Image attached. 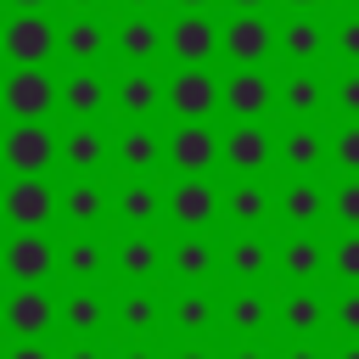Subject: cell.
I'll return each mask as SVG.
<instances>
[{
	"instance_id": "cell-20",
	"label": "cell",
	"mask_w": 359,
	"mask_h": 359,
	"mask_svg": "<svg viewBox=\"0 0 359 359\" xmlns=\"http://www.w3.org/2000/svg\"><path fill=\"white\" fill-rule=\"evenodd\" d=\"M112 67H56V123H107Z\"/></svg>"
},
{
	"instance_id": "cell-2",
	"label": "cell",
	"mask_w": 359,
	"mask_h": 359,
	"mask_svg": "<svg viewBox=\"0 0 359 359\" xmlns=\"http://www.w3.org/2000/svg\"><path fill=\"white\" fill-rule=\"evenodd\" d=\"M163 123H219V67H163Z\"/></svg>"
},
{
	"instance_id": "cell-15",
	"label": "cell",
	"mask_w": 359,
	"mask_h": 359,
	"mask_svg": "<svg viewBox=\"0 0 359 359\" xmlns=\"http://www.w3.org/2000/svg\"><path fill=\"white\" fill-rule=\"evenodd\" d=\"M219 174L224 180L275 174V129L269 123H224L219 129Z\"/></svg>"
},
{
	"instance_id": "cell-43",
	"label": "cell",
	"mask_w": 359,
	"mask_h": 359,
	"mask_svg": "<svg viewBox=\"0 0 359 359\" xmlns=\"http://www.w3.org/2000/svg\"><path fill=\"white\" fill-rule=\"evenodd\" d=\"M219 359H269V337H224Z\"/></svg>"
},
{
	"instance_id": "cell-45",
	"label": "cell",
	"mask_w": 359,
	"mask_h": 359,
	"mask_svg": "<svg viewBox=\"0 0 359 359\" xmlns=\"http://www.w3.org/2000/svg\"><path fill=\"white\" fill-rule=\"evenodd\" d=\"M269 359H325V337H309V342L280 337V342H269Z\"/></svg>"
},
{
	"instance_id": "cell-53",
	"label": "cell",
	"mask_w": 359,
	"mask_h": 359,
	"mask_svg": "<svg viewBox=\"0 0 359 359\" xmlns=\"http://www.w3.org/2000/svg\"><path fill=\"white\" fill-rule=\"evenodd\" d=\"M112 11H163V0H112Z\"/></svg>"
},
{
	"instance_id": "cell-51",
	"label": "cell",
	"mask_w": 359,
	"mask_h": 359,
	"mask_svg": "<svg viewBox=\"0 0 359 359\" xmlns=\"http://www.w3.org/2000/svg\"><path fill=\"white\" fill-rule=\"evenodd\" d=\"M6 11H56V0H0Z\"/></svg>"
},
{
	"instance_id": "cell-11",
	"label": "cell",
	"mask_w": 359,
	"mask_h": 359,
	"mask_svg": "<svg viewBox=\"0 0 359 359\" xmlns=\"http://www.w3.org/2000/svg\"><path fill=\"white\" fill-rule=\"evenodd\" d=\"M56 168H62V180L112 174V118L107 123H62L56 129Z\"/></svg>"
},
{
	"instance_id": "cell-34",
	"label": "cell",
	"mask_w": 359,
	"mask_h": 359,
	"mask_svg": "<svg viewBox=\"0 0 359 359\" xmlns=\"http://www.w3.org/2000/svg\"><path fill=\"white\" fill-rule=\"evenodd\" d=\"M219 275L230 286H264L269 280V230H230L219 241Z\"/></svg>"
},
{
	"instance_id": "cell-47",
	"label": "cell",
	"mask_w": 359,
	"mask_h": 359,
	"mask_svg": "<svg viewBox=\"0 0 359 359\" xmlns=\"http://www.w3.org/2000/svg\"><path fill=\"white\" fill-rule=\"evenodd\" d=\"M107 359H163V342H112L107 337Z\"/></svg>"
},
{
	"instance_id": "cell-42",
	"label": "cell",
	"mask_w": 359,
	"mask_h": 359,
	"mask_svg": "<svg viewBox=\"0 0 359 359\" xmlns=\"http://www.w3.org/2000/svg\"><path fill=\"white\" fill-rule=\"evenodd\" d=\"M325 337H359V286L325 292Z\"/></svg>"
},
{
	"instance_id": "cell-1",
	"label": "cell",
	"mask_w": 359,
	"mask_h": 359,
	"mask_svg": "<svg viewBox=\"0 0 359 359\" xmlns=\"http://www.w3.org/2000/svg\"><path fill=\"white\" fill-rule=\"evenodd\" d=\"M107 337L112 342H163L168 337V292L163 286H112Z\"/></svg>"
},
{
	"instance_id": "cell-5",
	"label": "cell",
	"mask_w": 359,
	"mask_h": 359,
	"mask_svg": "<svg viewBox=\"0 0 359 359\" xmlns=\"http://www.w3.org/2000/svg\"><path fill=\"white\" fill-rule=\"evenodd\" d=\"M269 123H325V67H275Z\"/></svg>"
},
{
	"instance_id": "cell-30",
	"label": "cell",
	"mask_w": 359,
	"mask_h": 359,
	"mask_svg": "<svg viewBox=\"0 0 359 359\" xmlns=\"http://www.w3.org/2000/svg\"><path fill=\"white\" fill-rule=\"evenodd\" d=\"M219 112L230 123H269V67H224Z\"/></svg>"
},
{
	"instance_id": "cell-7",
	"label": "cell",
	"mask_w": 359,
	"mask_h": 359,
	"mask_svg": "<svg viewBox=\"0 0 359 359\" xmlns=\"http://www.w3.org/2000/svg\"><path fill=\"white\" fill-rule=\"evenodd\" d=\"M0 112L6 123H56V67H6Z\"/></svg>"
},
{
	"instance_id": "cell-39",
	"label": "cell",
	"mask_w": 359,
	"mask_h": 359,
	"mask_svg": "<svg viewBox=\"0 0 359 359\" xmlns=\"http://www.w3.org/2000/svg\"><path fill=\"white\" fill-rule=\"evenodd\" d=\"M325 174L359 180V123H325Z\"/></svg>"
},
{
	"instance_id": "cell-22",
	"label": "cell",
	"mask_w": 359,
	"mask_h": 359,
	"mask_svg": "<svg viewBox=\"0 0 359 359\" xmlns=\"http://www.w3.org/2000/svg\"><path fill=\"white\" fill-rule=\"evenodd\" d=\"M0 331L17 342H56V286H11L0 297Z\"/></svg>"
},
{
	"instance_id": "cell-29",
	"label": "cell",
	"mask_w": 359,
	"mask_h": 359,
	"mask_svg": "<svg viewBox=\"0 0 359 359\" xmlns=\"http://www.w3.org/2000/svg\"><path fill=\"white\" fill-rule=\"evenodd\" d=\"M269 331H280L292 342L325 337V292L320 286H280L269 297Z\"/></svg>"
},
{
	"instance_id": "cell-35",
	"label": "cell",
	"mask_w": 359,
	"mask_h": 359,
	"mask_svg": "<svg viewBox=\"0 0 359 359\" xmlns=\"http://www.w3.org/2000/svg\"><path fill=\"white\" fill-rule=\"evenodd\" d=\"M112 230H163V180H112Z\"/></svg>"
},
{
	"instance_id": "cell-49",
	"label": "cell",
	"mask_w": 359,
	"mask_h": 359,
	"mask_svg": "<svg viewBox=\"0 0 359 359\" xmlns=\"http://www.w3.org/2000/svg\"><path fill=\"white\" fill-rule=\"evenodd\" d=\"M325 359H359V337H325Z\"/></svg>"
},
{
	"instance_id": "cell-6",
	"label": "cell",
	"mask_w": 359,
	"mask_h": 359,
	"mask_svg": "<svg viewBox=\"0 0 359 359\" xmlns=\"http://www.w3.org/2000/svg\"><path fill=\"white\" fill-rule=\"evenodd\" d=\"M219 174V123H163V180Z\"/></svg>"
},
{
	"instance_id": "cell-32",
	"label": "cell",
	"mask_w": 359,
	"mask_h": 359,
	"mask_svg": "<svg viewBox=\"0 0 359 359\" xmlns=\"http://www.w3.org/2000/svg\"><path fill=\"white\" fill-rule=\"evenodd\" d=\"M275 230H325V174L314 180H275Z\"/></svg>"
},
{
	"instance_id": "cell-36",
	"label": "cell",
	"mask_w": 359,
	"mask_h": 359,
	"mask_svg": "<svg viewBox=\"0 0 359 359\" xmlns=\"http://www.w3.org/2000/svg\"><path fill=\"white\" fill-rule=\"evenodd\" d=\"M219 331L224 337H269V292L264 286L219 292Z\"/></svg>"
},
{
	"instance_id": "cell-10",
	"label": "cell",
	"mask_w": 359,
	"mask_h": 359,
	"mask_svg": "<svg viewBox=\"0 0 359 359\" xmlns=\"http://www.w3.org/2000/svg\"><path fill=\"white\" fill-rule=\"evenodd\" d=\"M0 56L11 67H50L56 62V11H6Z\"/></svg>"
},
{
	"instance_id": "cell-12",
	"label": "cell",
	"mask_w": 359,
	"mask_h": 359,
	"mask_svg": "<svg viewBox=\"0 0 359 359\" xmlns=\"http://www.w3.org/2000/svg\"><path fill=\"white\" fill-rule=\"evenodd\" d=\"M163 17L168 11H112V67H168Z\"/></svg>"
},
{
	"instance_id": "cell-17",
	"label": "cell",
	"mask_w": 359,
	"mask_h": 359,
	"mask_svg": "<svg viewBox=\"0 0 359 359\" xmlns=\"http://www.w3.org/2000/svg\"><path fill=\"white\" fill-rule=\"evenodd\" d=\"M163 230H112V286H163Z\"/></svg>"
},
{
	"instance_id": "cell-33",
	"label": "cell",
	"mask_w": 359,
	"mask_h": 359,
	"mask_svg": "<svg viewBox=\"0 0 359 359\" xmlns=\"http://www.w3.org/2000/svg\"><path fill=\"white\" fill-rule=\"evenodd\" d=\"M185 337L219 342V292L213 286H168V337L163 342H185Z\"/></svg>"
},
{
	"instance_id": "cell-40",
	"label": "cell",
	"mask_w": 359,
	"mask_h": 359,
	"mask_svg": "<svg viewBox=\"0 0 359 359\" xmlns=\"http://www.w3.org/2000/svg\"><path fill=\"white\" fill-rule=\"evenodd\" d=\"M325 275L337 286H359V230H325Z\"/></svg>"
},
{
	"instance_id": "cell-50",
	"label": "cell",
	"mask_w": 359,
	"mask_h": 359,
	"mask_svg": "<svg viewBox=\"0 0 359 359\" xmlns=\"http://www.w3.org/2000/svg\"><path fill=\"white\" fill-rule=\"evenodd\" d=\"M62 11H112V0H56Z\"/></svg>"
},
{
	"instance_id": "cell-48",
	"label": "cell",
	"mask_w": 359,
	"mask_h": 359,
	"mask_svg": "<svg viewBox=\"0 0 359 359\" xmlns=\"http://www.w3.org/2000/svg\"><path fill=\"white\" fill-rule=\"evenodd\" d=\"M56 359H107V337H90V342H56Z\"/></svg>"
},
{
	"instance_id": "cell-44",
	"label": "cell",
	"mask_w": 359,
	"mask_h": 359,
	"mask_svg": "<svg viewBox=\"0 0 359 359\" xmlns=\"http://www.w3.org/2000/svg\"><path fill=\"white\" fill-rule=\"evenodd\" d=\"M163 359H219L213 337H185V342H163Z\"/></svg>"
},
{
	"instance_id": "cell-56",
	"label": "cell",
	"mask_w": 359,
	"mask_h": 359,
	"mask_svg": "<svg viewBox=\"0 0 359 359\" xmlns=\"http://www.w3.org/2000/svg\"><path fill=\"white\" fill-rule=\"evenodd\" d=\"M331 11H359V0H331Z\"/></svg>"
},
{
	"instance_id": "cell-28",
	"label": "cell",
	"mask_w": 359,
	"mask_h": 359,
	"mask_svg": "<svg viewBox=\"0 0 359 359\" xmlns=\"http://www.w3.org/2000/svg\"><path fill=\"white\" fill-rule=\"evenodd\" d=\"M269 213H275V174L219 180V224H230V230H269Z\"/></svg>"
},
{
	"instance_id": "cell-9",
	"label": "cell",
	"mask_w": 359,
	"mask_h": 359,
	"mask_svg": "<svg viewBox=\"0 0 359 359\" xmlns=\"http://www.w3.org/2000/svg\"><path fill=\"white\" fill-rule=\"evenodd\" d=\"M0 275L11 286H56V230H6Z\"/></svg>"
},
{
	"instance_id": "cell-27",
	"label": "cell",
	"mask_w": 359,
	"mask_h": 359,
	"mask_svg": "<svg viewBox=\"0 0 359 359\" xmlns=\"http://www.w3.org/2000/svg\"><path fill=\"white\" fill-rule=\"evenodd\" d=\"M275 62L280 67H325V11H280L275 17Z\"/></svg>"
},
{
	"instance_id": "cell-8",
	"label": "cell",
	"mask_w": 359,
	"mask_h": 359,
	"mask_svg": "<svg viewBox=\"0 0 359 359\" xmlns=\"http://www.w3.org/2000/svg\"><path fill=\"white\" fill-rule=\"evenodd\" d=\"M107 118L112 123H163V67H112Z\"/></svg>"
},
{
	"instance_id": "cell-38",
	"label": "cell",
	"mask_w": 359,
	"mask_h": 359,
	"mask_svg": "<svg viewBox=\"0 0 359 359\" xmlns=\"http://www.w3.org/2000/svg\"><path fill=\"white\" fill-rule=\"evenodd\" d=\"M325 67H359V11H325Z\"/></svg>"
},
{
	"instance_id": "cell-37",
	"label": "cell",
	"mask_w": 359,
	"mask_h": 359,
	"mask_svg": "<svg viewBox=\"0 0 359 359\" xmlns=\"http://www.w3.org/2000/svg\"><path fill=\"white\" fill-rule=\"evenodd\" d=\"M325 123H359V67H325Z\"/></svg>"
},
{
	"instance_id": "cell-46",
	"label": "cell",
	"mask_w": 359,
	"mask_h": 359,
	"mask_svg": "<svg viewBox=\"0 0 359 359\" xmlns=\"http://www.w3.org/2000/svg\"><path fill=\"white\" fill-rule=\"evenodd\" d=\"M0 359H56V342H17V337H6Z\"/></svg>"
},
{
	"instance_id": "cell-55",
	"label": "cell",
	"mask_w": 359,
	"mask_h": 359,
	"mask_svg": "<svg viewBox=\"0 0 359 359\" xmlns=\"http://www.w3.org/2000/svg\"><path fill=\"white\" fill-rule=\"evenodd\" d=\"M230 11H269V0H224Z\"/></svg>"
},
{
	"instance_id": "cell-23",
	"label": "cell",
	"mask_w": 359,
	"mask_h": 359,
	"mask_svg": "<svg viewBox=\"0 0 359 359\" xmlns=\"http://www.w3.org/2000/svg\"><path fill=\"white\" fill-rule=\"evenodd\" d=\"M0 224L6 230H56V174L0 180Z\"/></svg>"
},
{
	"instance_id": "cell-14",
	"label": "cell",
	"mask_w": 359,
	"mask_h": 359,
	"mask_svg": "<svg viewBox=\"0 0 359 359\" xmlns=\"http://www.w3.org/2000/svg\"><path fill=\"white\" fill-rule=\"evenodd\" d=\"M0 168H6V180L56 174V123H6L0 129Z\"/></svg>"
},
{
	"instance_id": "cell-18",
	"label": "cell",
	"mask_w": 359,
	"mask_h": 359,
	"mask_svg": "<svg viewBox=\"0 0 359 359\" xmlns=\"http://www.w3.org/2000/svg\"><path fill=\"white\" fill-rule=\"evenodd\" d=\"M269 275L286 286L325 280V230H269Z\"/></svg>"
},
{
	"instance_id": "cell-41",
	"label": "cell",
	"mask_w": 359,
	"mask_h": 359,
	"mask_svg": "<svg viewBox=\"0 0 359 359\" xmlns=\"http://www.w3.org/2000/svg\"><path fill=\"white\" fill-rule=\"evenodd\" d=\"M325 230H359V180H325Z\"/></svg>"
},
{
	"instance_id": "cell-13",
	"label": "cell",
	"mask_w": 359,
	"mask_h": 359,
	"mask_svg": "<svg viewBox=\"0 0 359 359\" xmlns=\"http://www.w3.org/2000/svg\"><path fill=\"white\" fill-rule=\"evenodd\" d=\"M163 50H168V67H213L219 62V17L213 11H168Z\"/></svg>"
},
{
	"instance_id": "cell-26",
	"label": "cell",
	"mask_w": 359,
	"mask_h": 359,
	"mask_svg": "<svg viewBox=\"0 0 359 359\" xmlns=\"http://www.w3.org/2000/svg\"><path fill=\"white\" fill-rule=\"evenodd\" d=\"M275 129V180L325 174V123H269Z\"/></svg>"
},
{
	"instance_id": "cell-4",
	"label": "cell",
	"mask_w": 359,
	"mask_h": 359,
	"mask_svg": "<svg viewBox=\"0 0 359 359\" xmlns=\"http://www.w3.org/2000/svg\"><path fill=\"white\" fill-rule=\"evenodd\" d=\"M62 67H112V11H56Z\"/></svg>"
},
{
	"instance_id": "cell-54",
	"label": "cell",
	"mask_w": 359,
	"mask_h": 359,
	"mask_svg": "<svg viewBox=\"0 0 359 359\" xmlns=\"http://www.w3.org/2000/svg\"><path fill=\"white\" fill-rule=\"evenodd\" d=\"M163 6H168V11H213L219 0H163Z\"/></svg>"
},
{
	"instance_id": "cell-24",
	"label": "cell",
	"mask_w": 359,
	"mask_h": 359,
	"mask_svg": "<svg viewBox=\"0 0 359 359\" xmlns=\"http://www.w3.org/2000/svg\"><path fill=\"white\" fill-rule=\"evenodd\" d=\"M112 286H56V342H90L107 337Z\"/></svg>"
},
{
	"instance_id": "cell-16",
	"label": "cell",
	"mask_w": 359,
	"mask_h": 359,
	"mask_svg": "<svg viewBox=\"0 0 359 359\" xmlns=\"http://www.w3.org/2000/svg\"><path fill=\"white\" fill-rule=\"evenodd\" d=\"M163 224L174 236H196L219 224V174L208 180H163Z\"/></svg>"
},
{
	"instance_id": "cell-31",
	"label": "cell",
	"mask_w": 359,
	"mask_h": 359,
	"mask_svg": "<svg viewBox=\"0 0 359 359\" xmlns=\"http://www.w3.org/2000/svg\"><path fill=\"white\" fill-rule=\"evenodd\" d=\"M213 275H219V236L213 230L168 236V258H163L168 286H213Z\"/></svg>"
},
{
	"instance_id": "cell-3",
	"label": "cell",
	"mask_w": 359,
	"mask_h": 359,
	"mask_svg": "<svg viewBox=\"0 0 359 359\" xmlns=\"http://www.w3.org/2000/svg\"><path fill=\"white\" fill-rule=\"evenodd\" d=\"M101 236L112 230V174L56 180V236Z\"/></svg>"
},
{
	"instance_id": "cell-19",
	"label": "cell",
	"mask_w": 359,
	"mask_h": 359,
	"mask_svg": "<svg viewBox=\"0 0 359 359\" xmlns=\"http://www.w3.org/2000/svg\"><path fill=\"white\" fill-rule=\"evenodd\" d=\"M219 56L230 67H269L275 62V17L269 11H230V17H219Z\"/></svg>"
},
{
	"instance_id": "cell-21",
	"label": "cell",
	"mask_w": 359,
	"mask_h": 359,
	"mask_svg": "<svg viewBox=\"0 0 359 359\" xmlns=\"http://www.w3.org/2000/svg\"><path fill=\"white\" fill-rule=\"evenodd\" d=\"M56 286H112V230L56 236Z\"/></svg>"
},
{
	"instance_id": "cell-52",
	"label": "cell",
	"mask_w": 359,
	"mask_h": 359,
	"mask_svg": "<svg viewBox=\"0 0 359 359\" xmlns=\"http://www.w3.org/2000/svg\"><path fill=\"white\" fill-rule=\"evenodd\" d=\"M280 11H331V0H275Z\"/></svg>"
},
{
	"instance_id": "cell-25",
	"label": "cell",
	"mask_w": 359,
	"mask_h": 359,
	"mask_svg": "<svg viewBox=\"0 0 359 359\" xmlns=\"http://www.w3.org/2000/svg\"><path fill=\"white\" fill-rule=\"evenodd\" d=\"M112 180H163V123H112Z\"/></svg>"
}]
</instances>
